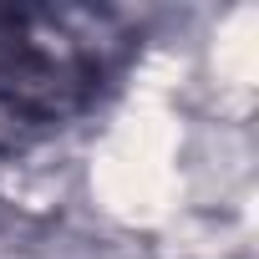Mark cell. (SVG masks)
I'll return each instance as SVG.
<instances>
[{
	"mask_svg": "<svg viewBox=\"0 0 259 259\" xmlns=\"http://www.w3.org/2000/svg\"><path fill=\"white\" fill-rule=\"evenodd\" d=\"M127 46L117 11H0V153L81 117Z\"/></svg>",
	"mask_w": 259,
	"mask_h": 259,
	"instance_id": "cell-1",
	"label": "cell"
}]
</instances>
